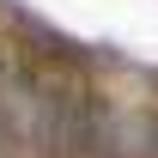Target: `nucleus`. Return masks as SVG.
<instances>
[{
    "mask_svg": "<svg viewBox=\"0 0 158 158\" xmlns=\"http://www.w3.org/2000/svg\"><path fill=\"white\" fill-rule=\"evenodd\" d=\"M146 158H158V128H152V140H146Z\"/></svg>",
    "mask_w": 158,
    "mask_h": 158,
    "instance_id": "nucleus-1",
    "label": "nucleus"
}]
</instances>
